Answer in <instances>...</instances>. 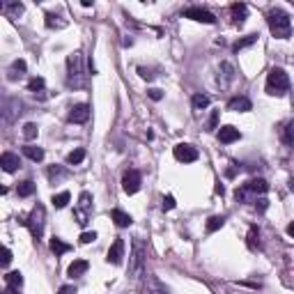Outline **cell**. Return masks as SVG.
<instances>
[{
    "mask_svg": "<svg viewBox=\"0 0 294 294\" xmlns=\"http://www.w3.org/2000/svg\"><path fill=\"white\" fill-rule=\"evenodd\" d=\"M266 23H269V30L274 37H278V39H289V35H292V18H289V14L285 12V9L274 7L269 14H266Z\"/></svg>",
    "mask_w": 294,
    "mask_h": 294,
    "instance_id": "obj_1",
    "label": "cell"
},
{
    "mask_svg": "<svg viewBox=\"0 0 294 294\" xmlns=\"http://www.w3.org/2000/svg\"><path fill=\"white\" fill-rule=\"evenodd\" d=\"M67 85L71 90L85 87V69H83V53H71L67 58Z\"/></svg>",
    "mask_w": 294,
    "mask_h": 294,
    "instance_id": "obj_2",
    "label": "cell"
},
{
    "mask_svg": "<svg viewBox=\"0 0 294 294\" xmlns=\"http://www.w3.org/2000/svg\"><path fill=\"white\" fill-rule=\"evenodd\" d=\"M145 257H147L145 243H142L140 237H136L131 246V260H129V276L133 280H140L145 276Z\"/></svg>",
    "mask_w": 294,
    "mask_h": 294,
    "instance_id": "obj_3",
    "label": "cell"
},
{
    "mask_svg": "<svg viewBox=\"0 0 294 294\" xmlns=\"http://www.w3.org/2000/svg\"><path fill=\"white\" fill-rule=\"evenodd\" d=\"M289 90V78L280 67H274L266 74V94L271 96H283Z\"/></svg>",
    "mask_w": 294,
    "mask_h": 294,
    "instance_id": "obj_4",
    "label": "cell"
},
{
    "mask_svg": "<svg viewBox=\"0 0 294 294\" xmlns=\"http://www.w3.org/2000/svg\"><path fill=\"white\" fill-rule=\"evenodd\" d=\"M23 223L28 225V230H30V234L35 239H39L41 234H44V223H46V209L41 205H35L30 211V216H28Z\"/></svg>",
    "mask_w": 294,
    "mask_h": 294,
    "instance_id": "obj_5",
    "label": "cell"
},
{
    "mask_svg": "<svg viewBox=\"0 0 294 294\" xmlns=\"http://www.w3.org/2000/svg\"><path fill=\"white\" fill-rule=\"evenodd\" d=\"M266 191H269V184L262 177H257V179H248L241 188H237L234 195H237V200H246V195H262V193H266Z\"/></svg>",
    "mask_w": 294,
    "mask_h": 294,
    "instance_id": "obj_6",
    "label": "cell"
},
{
    "mask_svg": "<svg viewBox=\"0 0 294 294\" xmlns=\"http://www.w3.org/2000/svg\"><path fill=\"white\" fill-rule=\"evenodd\" d=\"M184 18H191V21H198V23H216V16L209 12V9H202V7H188L184 9Z\"/></svg>",
    "mask_w": 294,
    "mask_h": 294,
    "instance_id": "obj_7",
    "label": "cell"
},
{
    "mask_svg": "<svg viewBox=\"0 0 294 294\" xmlns=\"http://www.w3.org/2000/svg\"><path fill=\"white\" fill-rule=\"evenodd\" d=\"M140 184H142V177L138 170H127L122 177V188L124 193H129V195H133V193L140 191Z\"/></svg>",
    "mask_w": 294,
    "mask_h": 294,
    "instance_id": "obj_8",
    "label": "cell"
},
{
    "mask_svg": "<svg viewBox=\"0 0 294 294\" xmlns=\"http://www.w3.org/2000/svg\"><path fill=\"white\" fill-rule=\"evenodd\" d=\"M234 76H237V69H234L232 62H220L218 64V85H220V90H228V87L232 85Z\"/></svg>",
    "mask_w": 294,
    "mask_h": 294,
    "instance_id": "obj_9",
    "label": "cell"
},
{
    "mask_svg": "<svg viewBox=\"0 0 294 294\" xmlns=\"http://www.w3.org/2000/svg\"><path fill=\"white\" fill-rule=\"evenodd\" d=\"M173 154H175V159L182 161V163H193V161L198 159V150L193 145H188V142H179V145H175Z\"/></svg>",
    "mask_w": 294,
    "mask_h": 294,
    "instance_id": "obj_10",
    "label": "cell"
},
{
    "mask_svg": "<svg viewBox=\"0 0 294 294\" xmlns=\"http://www.w3.org/2000/svg\"><path fill=\"white\" fill-rule=\"evenodd\" d=\"M87 119H90V106L87 104H76L69 113V122L74 124H85Z\"/></svg>",
    "mask_w": 294,
    "mask_h": 294,
    "instance_id": "obj_11",
    "label": "cell"
},
{
    "mask_svg": "<svg viewBox=\"0 0 294 294\" xmlns=\"http://www.w3.org/2000/svg\"><path fill=\"white\" fill-rule=\"evenodd\" d=\"M122 257H124V241L122 239H115L113 246L108 248L106 262H108V264H122Z\"/></svg>",
    "mask_w": 294,
    "mask_h": 294,
    "instance_id": "obj_12",
    "label": "cell"
},
{
    "mask_svg": "<svg viewBox=\"0 0 294 294\" xmlns=\"http://www.w3.org/2000/svg\"><path fill=\"white\" fill-rule=\"evenodd\" d=\"M251 108L253 104L248 96H234V99L228 101V110H234V113H248Z\"/></svg>",
    "mask_w": 294,
    "mask_h": 294,
    "instance_id": "obj_13",
    "label": "cell"
},
{
    "mask_svg": "<svg viewBox=\"0 0 294 294\" xmlns=\"http://www.w3.org/2000/svg\"><path fill=\"white\" fill-rule=\"evenodd\" d=\"M3 108H5V110H3L5 124H12V122H14V117H16V115L21 113V110H18L21 106H18V101H16V99H7V101H5Z\"/></svg>",
    "mask_w": 294,
    "mask_h": 294,
    "instance_id": "obj_14",
    "label": "cell"
},
{
    "mask_svg": "<svg viewBox=\"0 0 294 294\" xmlns=\"http://www.w3.org/2000/svg\"><path fill=\"white\" fill-rule=\"evenodd\" d=\"M241 138V133H239V129H234V127H220V131H218V140L223 142V145H230V142H234V140H239Z\"/></svg>",
    "mask_w": 294,
    "mask_h": 294,
    "instance_id": "obj_15",
    "label": "cell"
},
{
    "mask_svg": "<svg viewBox=\"0 0 294 294\" xmlns=\"http://www.w3.org/2000/svg\"><path fill=\"white\" fill-rule=\"evenodd\" d=\"M0 165H3L5 173H14L21 163H18V156L14 154V152H5V154L0 156Z\"/></svg>",
    "mask_w": 294,
    "mask_h": 294,
    "instance_id": "obj_16",
    "label": "cell"
},
{
    "mask_svg": "<svg viewBox=\"0 0 294 294\" xmlns=\"http://www.w3.org/2000/svg\"><path fill=\"white\" fill-rule=\"evenodd\" d=\"M230 14H232V21L237 23V26H241L248 16V7L243 3H234L232 7H230Z\"/></svg>",
    "mask_w": 294,
    "mask_h": 294,
    "instance_id": "obj_17",
    "label": "cell"
},
{
    "mask_svg": "<svg viewBox=\"0 0 294 294\" xmlns=\"http://www.w3.org/2000/svg\"><path fill=\"white\" fill-rule=\"evenodd\" d=\"M280 140L287 147H294V119L283 124V129H280Z\"/></svg>",
    "mask_w": 294,
    "mask_h": 294,
    "instance_id": "obj_18",
    "label": "cell"
},
{
    "mask_svg": "<svg viewBox=\"0 0 294 294\" xmlns=\"http://www.w3.org/2000/svg\"><path fill=\"white\" fill-rule=\"evenodd\" d=\"M110 218L115 220V225H117V228H129V225L133 223L131 216H129L127 211H122V209H113V211H110Z\"/></svg>",
    "mask_w": 294,
    "mask_h": 294,
    "instance_id": "obj_19",
    "label": "cell"
},
{
    "mask_svg": "<svg viewBox=\"0 0 294 294\" xmlns=\"http://www.w3.org/2000/svg\"><path fill=\"white\" fill-rule=\"evenodd\" d=\"M46 28H51V30H62V28H67V18H62L60 14H53V12H48L46 14Z\"/></svg>",
    "mask_w": 294,
    "mask_h": 294,
    "instance_id": "obj_20",
    "label": "cell"
},
{
    "mask_svg": "<svg viewBox=\"0 0 294 294\" xmlns=\"http://www.w3.org/2000/svg\"><path fill=\"white\" fill-rule=\"evenodd\" d=\"M23 3H3V14L7 18H18L23 14Z\"/></svg>",
    "mask_w": 294,
    "mask_h": 294,
    "instance_id": "obj_21",
    "label": "cell"
},
{
    "mask_svg": "<svg viewBox=\"0 0 294 294\" xmlns=\"http://www.w3.org/2000/svg\"><path fill=\"white\" fill-rule=\"evenodd\" d=\"M87 269H90V264H87V260H74L71 264H69L67 274L71 276V278H78V276H83Z\"/></svg>",
    "mask_w": 294,
    "mask_h": 294,
    "instance_id": "obj_22",
    "label": "cell"
},
{
    "mask_svg": "<svg viewBox=\"0 0 294 294\" xmlns=\"http://www.w3.org/2000/svg\"><path fill=\"white\" fill-rule=\"evenodd\" d=\"M5 283H7L9 289H21V287H23V276H21V271H9V274L5 276Z\"/></svg>",
    "mask_w": 294,
    "mask_h": 294,
    "instance_id": "obj_23",
    "label": "cell"
},
{
    "mask_svg": "<svg viewBox=\"0 0 294 294\" xmlns=\"http://www.w3.org/2000/svg\"><path fill=\"white\" fill-rule=\"evenodd\" d=\"M23 74H26V62H23V60H14L12 67H9V71H7L9 81H16V78H21Z\"/></svg>",
    "mask_w": 294,
    "mask_h": 294,
    "instance_id": "obj_24",
    "label": "cell"
},
{
    "mask_svg": "<svg viewBox=\"0 0 294 294\" xmlns=\"http://www.w3.org/2000/svg\"><path fill=\"white\" fill-rule=\"evenodd\" d=\"M23 154L28 156V159L30 161H44V150H41V147H37V145H26L23 147Z\"/></svg>",
    "mask_w": 294,
    "mask_h": 294,
    "instance_id": "obj_25",
    "label": "cell"
},
{
    "mask_svg": "<svg viewBox=\"0 0 294 294\" xmlns=\"http://www.w3.org/2000/svg\"><path fill=\"white\" fill-rule=\"evenodd\" d=\"M51 251H53L55 255H64V253L71 251V246H69L67 241H62L60 237H53V239H51Z\"/></svg>",
    "mask_w": 294,
    "mask_h": 294,
    "instance_id": "obj_26",
    "label": "cell"
},
{
    "mask_svg": "<svg viewBox=\"0 0 294 294\" xmlns=\"http://www.w3.org/2000/svg\"><path fill=\"white\" fill-rule=\"evenodd\" d=\"M255 41H257V35H246V37H241L239 41H234L232 51H234V53H239V51H243V48H248V46H253Z\"/></svg>",
    "mask_w": 294,
    "mask_h": 294,
    "instance_id": "obj_27",
    "label": "cell"
},
{
    "mask_svg": "<svg viewBox=\"0 0 294 294\" xmlns=\"http://www.w3.org/2000/svg\"><path fill=\"white\" fill-rule=\"evenodd\" d=\"M35 188H37L35 184H32L30 179H26V182H21V184L16 186V193H18L21 198H28V195H32V193H35Z\"/></svg>",
    "mask_w": 294,
    "mask_h": 294,
    "instance_id": "obj_28",
    "label": "cell"
},
{
    "mask_svg": "<svg viewBox=\"0 0 294 294\" xmlns=\"http://www.w3.org/2000/svg\"><path fill=\"white\" fill-rule=\"evenodd\" d=\"M44 87H46V83H44V78H39V76L30 78V83H28V90H30L32 94H41Z\"/></svg>",
    "mask_w": 294,
    "mask_h": 294,
    "instance_id": "obj_29",
    "label": "cell"
},
{
    "mask_svg": "<svg viewBox=\"0 0 294 294\" xmlns=\"http://www.w3.org/2000/svg\"><path fill=\"white\" fill-rule=\"evenodd\" d=\"M191 101H193V108H195V110H202V108H207V106L211 104L209 96H207V94H200V92H198V94H193Z\"/></svg>",
    "mask_w": 294,
    "mask_h": 294,
    "instance_id": "obj_30",
    "label": "cell"
},
{
    "mask_svg": "<svg viewBox=\"0 0 294 294\" xmlns=\"http://www.w3.org/2000/svg\"><path fill=\"white\" fill-rule=\"evenodd\" d=\"M71 200V195H69V191H62V193H58V195H53V207L55 209H62V207H67V202Z\"/></svg>",
    "mask_w": 294,
    "mask_h": 294,
    "instance_id": "obj_31",
    "label": "cell"
},
{
    "mask_svg": "<svg viewBox=\"0 0 294 294\" xmlns=\"http://www.w3.org/2000/svg\"><path fill=\"white\" fill-rule=\"evenodd\" d=\"M147 285H150V292L152 294H170L168 289L159 283V278H154V276H150V278H147Z\"/></svg>",
    "mask_w": 294,
    "mask_h": 294,
    "instance_id": "obj_32",
    "label": "cell"
},
{
    "mask_svg": "<svg viewBox=\"0 0 294 294\" xmlns=\"http://www.w3.org/2000/svg\"><path fill=\"white\" fill-rule=\"evenodd\" d=\"M83 159H85V150H83V147H78V150L69 152V156H67V163H69V165H78Z\"/></svg>",
    "mask_w": 294,
    "mask_h": 294,
    "instance_id": "obj_33",
    "label": "cell"
},
{
    "mask_svg": "<svg viewBox=\"0 0 294 294\" xmlns=\"http://www.w3.org/2000/svg\"><path fill=\"white\" fill-rule=\"evenodd\" d=\"M225 223V216H211L209 220H207V232H216V230H220Z\"/></svg>",
    "mask_w": 294,
    "mask_h": 294,
    "instance_id": "obj_34",
    "label": "cell"
},
{
    "mask_svg": "<svg viewBox=\"0 0 294 294\" xmlns=\"http://www.w3.org/2000/svg\"><path fill=\"white\" fill-rule=\"evenodd\" d=\"M78 209H83V211H90L92 209V195L87 191H83L81 198H78Z\"/></svg>",
    "mask_w": 294,
    "mask_h": 294,
    "instance_id": "obj_35",
    "label": "cell"
},
{
    "mask_svg": "<svg viewBox=\"0 0 294 294\" xmlns=\"http://www.w3.org/2000/svg\"><path fill=\"white\" fill-rule=\"evenodd\" d=\"M67 177V170L60 168V165H51L48 168V179L51 182H55V179H64Z\"/></svg>",
    "mask_w": 294,
    "mask_h": 294,
    "instance_id": "obj_36",
    "label": "cell"
},
{
    "mask_svg": "<svg viewBox=\"0 0 294 294\" xmlns=\"http://www.w3.org/2000/svg\"><path fill=\"white\" fill-rule=\"evenodd\" d=\"M37 133H39V129H37V124L28 122L26 127H23V138H26V140H32V138H37Z\"/></svg>",
    "mask_w": 294,
    "mask_h": 294,
    "instance_id": "obj_37",
    "label": "cell"
},
{
    "mask_svg": "<svg viewBox=\"0 0 294 294\" xmlns=\"http://www.w3.org/2000/svg\"><path fill=\"white\" fill-rule=\"evenodd\" d=\"M248 246H251V248H257V246H260V232H257L255 225L248 230Z\"/></svg>",
    "mask_w": 294,
    "mask_h": 294,
    "instance_id": "obj_38",
    "label": "cell"
},
{
    "mask_svg": "<svg viewBox=\"0 0 294 294\" xmlns=\"http://www.w3.org/2000/svg\"><path fill=\"white\" fill-rule=\"evenodd\" d=\"M207 127H209V131H214V129H218V110H211V115H209V122H207Z\"/></svg>",
    "mask_w": 294,
    "mask_h": 294,
    "instance_id": "obj_39",
    "label": "cell"
},
{
    "mask_svg": "<svg viewBox=\"0 0 294 294\" xmlns=\"http://www.w3.org/2000/svg\"><path fill=\"white\" fill-rule=\"evenodd\" d=\"M138 74H140V78H145V81H154L156 74H152V69H145V67H138Z\"/></svg>",
    "mask_w": 294,
    "mask_h": 294,
    "instance_id": "obj_40",
    "label": "cell"
},
{
    "mask_svg": "<svg viewBox=\"0 0 294 294\" xmlns=\"http://www.w3.org/2000/svg\"><path fill=\"white\" fill-rule=\"evenodd\" d=\"M147 96H150L152 101H161V99H163V92L156 90V87H152V90H147Z\"/></svg>",
    "mask_w": 294,
    "mask_h": 294,
    "instance_id": "obj_41",
    "label": "cell"
},
{
    "mask_svg": "<svg viewBox=\"0 0 294 294\" xmlns=\"http://www.w3.org/2000/svg\"><path fill=\"white\" fill-rule=\"evenodd\" d=\"M266 207H269V200H266V198H255V209L257 211H264Z\"/></svg>",
    "mask_w": 294,
    "mask_h": 294,
    "instance_id": "obj_42",
    "label": "cell"
},
{
    "mask_svg": "<svg viewBox=\"0 0 294 294\" xmlns=\"http://www.w3.org/2000/svg\"><path fill=\"white\" fill-rule=\"evenodd\" d=\"M87 214H90V211H83V209H76V223L78 225H85L87 223Z\"/></svg>",
    "mask_w": 294,
    "mask_h": 294,
    "instance_id": "obj_43",
    "label": "cell"
},
{
    "mask_svg": "<svg viewBox=\"0 0 294 294\" xmlns=\"http://www.w3.org/2000/svg\"><path fill=\"white\" fill-rule=\"evenodd\" d=\"M163 209H165V211L175 209V198H173V195H163Z\"/></svg>",
    "mask_w": 294,
    "mask_h": 294,
    "instance_id": "obj_44",
    "label": "cell"
},
{
    "mask_svg": "<svg viewBox=\"0 0 294 294\" xmlns=\"http://www.w3.org/2000/svg\"><path fill=\"white\" fill-rule=\"evenodd\" d=\"M96 239V232H83L81 234V243H92Z\"/></svg>",
    "mask_w": 294,
    "mask_h": 294,
    "instance_id": "obj_45",
    "label": "cell"
},
{
    "mask_svg": "<svg viewBox=\"0 0 294 294\" xmlns=\"http://www.w3.org/2000/svg\"><path fill=\"white\" fill-rule=\"evenodd\" d=\"M12 262V251L9 248H3V266H7Z\"/></svg>",
    "mask_w": 294,
    "mask_h": 294,
    "instance_id": "obj_46",
    "label": "cell"
},
{
    "mask_svg": "<svg viewBox=\"0 0 294 294\" xmlns=\"http://www.w3.org/2000/svg\"><path fill=\"white\" fill-rule=\"evenodd\" d=\"M58 294H78V292H76V287H74V285H64V287H60Z\"/></svg>",
    "mask_w": 294,
    "mask_h": 294,
    "instance_id": "obj_47",
    "label": "cell"
},
{
    "mask_svg": "<svg viewBox=\"0 0 294 294\" xmlns=\"http://www.w3.org/2000/svg\"><path fill=\"white\" fill-rule=\"evenodd\" d=\"M287 234H289V237H292V239H294V220H292V223H289V225H287Z\"/></svg>",
    "mask_w": 294,
    "mask_h": 294,
    "instance_id": "obj_48",
    "label": "cell"
},
{
    "mask_svg": "<svg viewBox=\"0 0 294 294\" xmlns=\"http://www.w3.org/2000/svg\"><path fill=\"white\" fill-rule=\"evenodd\" d=\"M289 191L294 193V179H289Z\"/></svg>",
    "mask_w": 294,
    "mask_h": 294,
    "instance_id": "obj_49",
    "label": "cell"
}]
</instances>
